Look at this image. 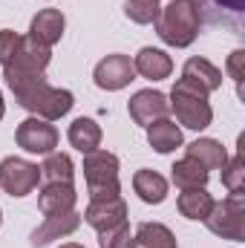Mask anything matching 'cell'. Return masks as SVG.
I'll return each mask as SVG.
<instances>
[{"label": "cell", "mask_w": 245, "mask_h": 248, "mask_svg": "<svg viewBox=\"0 0 245 248\" xmlns=\"http://www.w3.org/2000/svg\"><path fill=\"white\" fill-rule=\"evenodd\" d=\"M61 248H84V246H78V243H63Z\"/></svg>", "instance_id": "32"}, {"label": "cell", "mask_w": 245, "mask_h": 248, "mask_svg": "<svg viewBox=\"0 0 245 248\" xmlns=\"http://www.w3.org/2000/svg\"><path fill=\"white\" fill-rule=\"evenodd\" d=\"M133 190L138 193L141 202H147V205H162V202L168 199V179H165L162 173L144 168V170H136V176H133Z\"/></svg>", "instance_id": "20"}, {"label": "cell", "mask_w": 245, "mask_h": 248, "mask_svg": "<svg viewBox=\"0 0 245 248\" xmlns=\"http://www.w3.org/2000/svg\"><path fill=\"white\" fill-rule=\"evenodd\" d=\"M49 61H52L49 46H41L32 38H23L17 55L3 66V75H41V72H46Z\"/></svg>", "instance_id": "9"}, {"label": "cell", "mask_w": 245, "mask_h": 248, "mask_svg": "<svg viewBox=\"0 0 245 248\" xmlns=\"http://www.w3.org/2000/svg\"><path fill=\"white\" fill-rule=\"evenodd\" d=\"M159 9H162V0H127L124 15H127L133 23L144 26V23H153V20H156Z\"/></svg>", "instance_id": "26"}, {"label": "cell", "mask_w": 245, "mask_h": 248, "mask_svg": "<svg viewBox=\"0 0 245 248\" xmlns=\"http://www.w3.org/2000/svg\"><path fill=\"white\" fill-rule=\"evenodd\" d=\"M225 69H228V75L234 78V84H237V95L243 98V78H245V49H234L231 55H228V61H225Z\"/></svg>", "instance_id": "29"}, {"label": "cell", "mask_w": 245, "mask_h": 248, "mask_svg": "<svg viewBox=\"0 0 245 248\" xmlns=\"http://www.w3.org/2000/svg\"><path fill=\"white\" fill-rule=\"evenodd\" d=\"M127 248H179L176 234L162 222H141L130 237Z\"/></svg>", "instance_id": "17"}, {"label": "cell", "mask_w": 245, "mask_h": 248, "mask_svg": "<svg viewBox=\"0 0 245 248\" xmlns=\"http://www.w3.org/2000/svg\"><path fill=\"white\" fill-rule=\"evenodd\" d=\"M216 9H228V12H234V15H240L245 9V0H211Z\"/></svg>", "instance_id": "30"}, {"label": "cell", "mask_w": 245, "mask_h": 248, "mask_svg": "<svg viewBox=\"0 0 245 248\" xmlns=\"http://www.w3.org/2000/svg\"><path fill=\"white\" fill-rule=\"evenodd\" d=\"M205 222H208L211 234L231 240V243H245V196L228 193L222 202H214Z\"/></svg>", "instance_id": "5"}, {"label": "cell", "mask_w": 245, "mask_h": 248, "mask_svg": "<svg viewBox=\"0 0 245 248\" xmlns=\"http://www.w3.org/2000/svg\"><path fill=\"white\" fill-rule=\"evenodd\" d=\"M147 141L156 153H173L176 147H182V127L170 119H159V122L147 124Z\"/></svg>", "instance_id": "19"}, {"label": "cell", "mask_w": 245, "mask_h": 248, "mask_svg": "<svg viewBox=\"0 0 245 248\" xmlns=\"http://www.w3.org/2000/svg\"><path fill=\"white\" fill-rule=\"evenodd\" d=\"M66 139H69V144L75 147V150H81V153H92V150H98L101 147V127L95 119H75V122L69 124V133H66Z\"/></svg>", "instance_id": "21"}, {"label": "cell", "mask_w": 245, "mask_h": 248, "mask_svg": "<svg viewBox=\"0 0 245 248\" xmlns=\"http://www.w3.org/2000/svg\"><path fill=\"white\" fill-rule=\"evenodd\" d=\"M72 176H75V165L66 153H49L41 165V179L44 182H66L72 185Z\"/></svg>", "instance_id": "24"}, {"label": "cell", "mask_w": 245, "mask_h": 248, "mask_svg": "<svg viewBox=\"0 0 245 248\" xmlns=\"http://www.w3.org/2000/svg\"><path fill=\"white\" fill-rule=\"evenodd\" d=\"M170 170H173L170 179H173V185L179 187V190H184V187H205L208 185V170H205L196 159H190V156H184L182 162H176Z\"/></svg>", "instance_id": "23"}, {"label": "cell", "mask_w": 245, "mask_h": 248, "mask_svg": "<svg viewBox=\"0 0 245 248\" xmlns=\"http://www.w3.org/2000/svg\"><path fill=\"white\" fill-rule=\"evenodd\" d=\"M63 26H66V20H63L61 9H41V12L32 17V23H29V35H26V38H32L35 44L52 49V46L61 41Z\"/></svg>", "instance_id": "12"}, {"label": "cell", "mask_w": 245, "mask_h": 248, "mask_svg": "<svg viewBox=\"0 0 245 248\" xmlns=\"http://www.w3.org/2000/svg\"><path fill=\"white\" fill-rule=\"evenodd\" d=\"M182 78L190 81V84H196V87H202L208 95L222 87V72L208 61V58H187L182 66Z\"/></svg>", "instance_id": "18"}, {"label": "cell", "mask_w": 245, "mask_h": 248, "mask_svg": "<svg viewBox=\"0 0 245 248\" xmlns=\"http://www.w3.org/2000/svg\"><path fill=\"white\" fill-rule=\"evenodd\" d=\"M3 116H6V104H3V93H0V122H3Z\"/></svg>", "instance_id": "31"}, {"label": "cell", "mask_w": 245, "mask_h": 248, "mask_svg": "<svg viewBox=\"0 0 245 248\" xmlns=\"http://www.w3.org/2000/svg\"><path fill=\"white\" fill-rule=\"evenodd\" d=\"M133 66H136V75H141V78H147V81H165V78L173 72L170 55L162 52V49H153V46L138 49V55L133 58Z\"/></svg>", "instance_id": "15"}, {"label": "cell", "mask_w": 245, "mask_h": 248, "mask_svg": "<svg viewBox=\"0 0 245 248\" xmlns=\"http://www.w3.org/2000/svg\"><path fill=\"white\" fill-rule=\"evenodd\" d=\"M127 110H130V119L141 127L159 122V119H168L170 107H168V95L159 93V90H138L130 101H127Z\"/></svg>", "instance_id": "10"}, {"label": "cell", "mask_w": 245, "mask_h": 248, "mask_svg": "<svg viewBox=\"0 0 245 248\" xmlns=\"http://www.w3.org/2000/svg\"><path fill=\"white\" fill-rule=\"evenodd\" d=\"M84 219L95 231H104V228L127 219V202L122 196H116V199H90V205L84 211Z\"/></svg>", "instance_id": "14"}, {"label": "cell", "mask_w": 245, "mask_h": 248, "mask_svg": "<svg viewBox=\"0 0 245 248\" xmlns=\"http://www.w3.org/2000/svg\"><path fill=\"white\" fill-rule=\"evenodd\" d=\"M127 243H130V222L127 219L98 231V246L101 248H127Z\"/></svg>", "instance_id": "27"}, {"label": "cell", "mask_w": 245, "mask_h": 248, "mask_svg": "<svg viewBox=\"0 0 245 248\" xmlns=\"http://www.w3.org/2000/svg\"><path fill=\"white\" fill-rule=\"evenodd\" d=\"M168 107L173 110L176 122L187 127V130H205L208 124L214 122V110H211V101H208V93L190 81L179 78L170 90V101Z\"/></svg>", "instance_id": "3"}, {"label": "cell", "mask_w": 245, "mask_h": 248, "mask_svg": "<svg viewBox=\"0 0 245 248\" xmlns=\"http://www.w3.org/2000/svg\"><path fill=\"white\" fill-rule=\"evenodd\" d=\"M41 182V168L35 162H26L20 156H6L0 162V187L12 196V199H20V196H29Z\"/></svg>", "instance_id": "6"}, {"label": "cell", "mask_w": 245, "mask_h": 248, "mask_svg": "<svg viewBox=\"0 0 245 248\" xmlns=\"http://www.w3.org/2000/svg\"><path fill=\"white\" fill-rule=\"evenodd\" d=\"M84 179H87L90 199H116V196H122L119 156L107 153V150L84 153Z\"/></svg>", "instance_id": "4"}, {"label": "cell", "mask_w": 245, "mask_h": 248, "mask_svg": "<svg viewBox=\"0 0 245 248\" xmlns=\"http://www.w3.org/2000/svg\"><path fill=\"white\" fill-rule=\"evenodd\" d=\"M0 225H3V214H0Z\"/></svg>", "instance_id": "33"}, {"label": "cell", "mask_w": 245, "mask_h": 248, "mask_svg": "<svg viewBox=\"0 0 245 248\" xmlns=\"http://www.w3.org/2000/svg\"><path fill=\"white\" fill-rule=\"evenodd\" d=\"M92 78H95L98 90L116 93V90H124L130 81H136V66H133V61L127 55L113 52V55H107V58H101V61L95 63Z\"/></svg>", "instance_id": "8"}, {"label": "cell", "mask_w": 245, "mask_h": 248, "mask_svg": "<svg viewBox=\"0 0 245 248\" xmlns=\"http://www.w3.org/2000/svg\"><path fill=\"white\" fill-rule=\"evenodd\" d=\"M153 23H156V35L168 46L184 49V46H190L199 38L202 9H199L196 0H170L168 6L159 9V15H156Z\"/></svg>", "instance_id": "2"}, {"label": "cell", "mask_w": 245, "mask_h": 248, "mask_svg": "<svg viewBox=\"0 0 245 248\" xmlns=\"http://www.w3.org/2000/svg\"><path fill=\"white\" fill-rule=\"evenodd\" d=\"M15 141H17V147L26 150V153L49 156V153H55V147H58V130H55L52 122H44V119H38V116H29L26 122L17 124Z\"/></svg>", "instance_id": "7"}, {"label": "cell", "mask_w": 245, "mask_h": 248, "mask_svg": "<svg viewBox=\"0 0 245 248\" xmlns=\"http://www.w3.org/2000/svg\"><path fill=\"white\" fill-rule=\"evenodd\" d=\"M222 185L228 187L231 193H240L245 196V159H243V150L237 156H228L225 168H222Z\"/></svg>", "instance_id": "25"}, {"label": "cell", "mask_w": 245, "mask_h": 248, "mask_svg": "<svg viewBox=\"0 0 245 248\" xmlns=\"http://www.w3.org/2000/svg\"><path fill=\"white\" fill-rule=\"evenodd\" d=\"M184 156L196 159L205 170H222L225 162H228V150L216 139H196V141H190L184 147Z\"/></svg>", "instance_id": "16"}, {"label": "cell", "mask_w": 245, "mask_h": 248, "mask_svg": "<svg viewBox=\"0 0 245 248\" xmlns=\"http://www.w3.org/2000/svg\"><path fill=\"white\" fill-rule=\"evenodd\" d=\"M81 225V214L69 211V214H58V217H46L29 237V243L35 248H44L49 246L52 240H61V237H69L72 231H78Z\"/></svg>", "instance_id": "13"}, {"label": "cell", "mask_w": 245, "mask_h": 248, "mask_svg": "<svg viewBox=\"0 0 245 248\" xmlns=\"http://www.w3.org/2000/svg\"><path fill=\"white\" fill-rule=\"evenodd\" d=\"M20 41H23V38H20L17 32H12V29H0V66H6V63L17 55Z\"/></svg>", "instance_id": "28"}, {"label": "cell", "mask_w": 245, "mask_h": 248, "mask_svg": "<svg viewBox=\"0 0 245 248\" xmlns=\"http://www.w3.org/2000/svg\"><path fill=\"white\" fill-rule=\"evenodd\" d=\"M214 202L216 199L208 193V187H184L182 193H179V199H176L182 217H187V219H202V222L211 214Z\"/></svg>", "instance_id": "22"}, {"label": "cell", "mask_w": 245, "mask_h": 248, "mask_svg": "<svg viewBox=\"0 0 245 248\" xmlns=\"http://www.w3.org/2000/svg\"><path fill=\"white\" fill-rule=\"evenodd\" d=\"M75 202H78V193L66 182H46L38 193V208L44 217L69 214V211H75Z\"/></svg>", "instance_id": "11"}, {"label": "cell", "mask_w": 245, "mask_h": 248, "mask_svg": "<svg viewBox=\"0 0 245 248\" xmlns=\"http://www.w3.org/2000/svg\"><path fill=\"white\" fill-rule=\"evenodd\" d=\"M6 87L12 90L15 101L23 110H29L32 116L44 122L63 119L75 104V95L61 87H49L44 72L41 75H6Z\"/></svg>", "instance_id": "1"}]
</instances>
